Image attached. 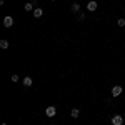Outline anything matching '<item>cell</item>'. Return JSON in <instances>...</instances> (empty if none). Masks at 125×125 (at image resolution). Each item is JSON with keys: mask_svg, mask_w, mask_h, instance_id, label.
I'll list each match as a JSON object with an SVG mask.
<instances>
[{"mask_svg": "<svg viewBox=\"0 0 125 125\" xmlns=\"http://www.w3.org/2000/svg\"><path fill=\"white\" fill-rule=\"evenodd\" d=\"M45 115H47V117H55V115H57V108H55L53 105L47 107V108H45Z\"/></svg>", "mask_w": 125, "mask_h": 125, "instance_id": "6da1fadb", "label": "cell"}, {"mask_svg": "<svg viewBox=\"0 0 125 125\" xmlns=\"http://www.w3.org/2000/svg\"><path fill=\"white\" fill-rule=\"evenodd\" d=\"M110 122H112V125H122L124 124V117L122 115H114Z\"/></svg>", "mask_w": 125, "mask_h": 125, "instance_id": "7a4b0ae2", "label": "cell"}, {"mask_svg": "<svg viewBox=\"0 0 125 125\" xmlns=\"http://www.w3.org/2000/svg\"><path fill=\"white\" fill-rule=\"evenodd\" d=\"M122 92H124V88L120 85H115L114 88H112V97H118V95H122Z\"/></svg>", "mask_w": 125, "mask_h": 125, "instance_id": "3957f363", "label": "cell"}, {"mask_svg": "<svg viewBox=\"0 0 125 125\" xmlns=\"http://www.w3.org/2000/svg\"><path fill=\"white\" fill-rule=\"evenodd\" d=\"M12 25H13V19H12L10 15H7V17L3 19V27H5V29H10Z\"/></svg>", "mask_w": 125, "mask_h": 125, "instance_id": "277c9868", "label": "cell"}, {"mask_svg": "<svg viewBox=\"0 0 125 125\" xmlns=\"http://www.w3.org/2000/svg\"><path fill=\"white\" fill-rule=\"evenodd\" d=\"M97 7H98V5H97V2H95V0H90V2L87 3V10H88V12H95Z\"/></svg>", "mask_w": 125, "mask_h": 125, "instance_id": "5b68a950", "label": "cell"}, {"mask_svg": "<svg viewBox=\"0 0 125 125\" xmlns=\"http://www.w3.org/2000/svg\"><path fill=\"white\" fill-rule=\"evenodd\" d=\"M32 13H33V17H35V19H40V17L43 15V10H42V9H35Z\"/></svg>", "mask_w": 125, "mask_h": 125, "instance_id": "8992f818", "label": "cell"}, {"mask_svg": "<svg viewBox=\"0 0 125 125\" xmlns=\"http://www.w3.org/2000/svg\"><path fill=\"white\" fill-rule=\"evenodd\" d=\"M78 115H80V110H78V108H72V110H70V117H72V118H77Z\"/></svg>", "mask_w": 125, "mask_h": 125, "instance_id": "52a82bcc", "label": "cell"}, {"mask_svg": "<svg viewBox=\"0 0 125 125\" xmlns=\"http://www.w3.org/2000/svg\"><path fill=\"white\" fill-rule=\"evenodd\" d=\"M23 9H25V12H33V10H35V9H33V3H32V2H27Z\"/></svg>", "mask_w": 125, "mask_h": 125, "instance_id": "ba28073f", "label": "cell"}, {"mask_svg": "<svg viewBox=\"0 0 125 125\" xmlns=\"http://www.w3.org/2000/svg\"><path fill=\"white\" fill-rule=\"evenodd\" d=\"M32 83H33V80L30 77H23V85L25 87H32Z\"/></svg>", "mask_w": 125, "mask_h": 125, "instance_id": "9c48e42d", "label": "cell"}, {"mask_svg": "<svg viewBox=\"0 0 125 125\" xmlns=\"http://www.w3.org/2000/svg\"><path fill=\"white\" fill-rule=\"evenodd\" d=\"M70 10H72V13H78V12H80V5H78V3H73V5L70 7Z\"/></svg>", "mask_w": 125, "mask_h": 125, "instance_id": "30bf717a", "label": "cell"}, {"mask_svg": "<svg viewBox=\"0 0 125 125\" xmlns=\"http://www.w3.org/2000/svg\"><path fill=\"white\" fill-rule=\"evenodd\" d=\"M0 48L7 50V48H9V42H7V40H0Z\"/></svg>", "mask_w": 125, "mask_h": 125, "instance_id": "8fae6325", "label": "cell"}, {"mask_svg": "<svg viewBox=\"0 0 125 125\" xmlns=\"http://www.w3.org/2000/svg\"><path fill=\"white\" fill-rule=\"evenodd\" d=\"M117 25L118 27H125V19H118L117 20Z\"/></svg>", "mask_w": 125, "mask_h": 125, "instance_id": "7c38bea8", "label": "cell"}, {"mask_svg": "<svg viewBox=\"0 0 125 125\" xmlns=\"http://www.w3.org/2000/svg\"><path fill=\"white\" fill-rule=\"evenodd\" d=\"M10 78H12V82H19V75H17V73H13V75H12V77H10Z\"/></svg>", "mask_w": 125, "mask_h": 125, "instance_id": "4fadbf2b", "label": "cell"}, {"mask_svg": "<svg viewBox=\"0 0 125 125\" xmlns=\"http://www.w3.org/2000/svg\"><path fill=\"white\" fill-rule=\"evenodd\" d=\"M50 2H55V0H50Z\"/></svg>", "mask_w": 125, "mask_h": 125, "instance_id": "5bb4252c", "label": "cell"}, {"mask_svg": "<svg viewBox=\"0 0 125 125\" xmlns=\"http://www.w3.org/2000/svg\"><path fill=\"white\" fill-rule=\"evenodd\" d=\"M2 125H7V124H2Z\"/></svg>", "mask_w": 125, "mask_h": 125, "instance_id": "9a60e30c", "label": "cell"}, {"mask_svg": "<svg viewBox=\"0 0 125 125\" xmlns=\"http://www.w3.org/2000/svg\"><path fill=\"white\" fill-rule=\"evenodd\" d=\"M124 19H125V13H124Z\"/></svg>", "mask_w": 125, "mask_h": 125, "instance_id": "2e32d148", "label": "cell"}]
</instances>
